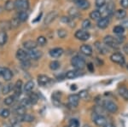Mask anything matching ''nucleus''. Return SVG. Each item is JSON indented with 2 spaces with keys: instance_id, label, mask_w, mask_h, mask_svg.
<instances>
[{
  "instance_id": "f257e3e1",
  "label": "nucleus",
  "mask_w": 128,
  "mask_h": 127,
  "mask_svg": "<svg viewBox=\"0 0 128 127\" xmlns=\"http://www.w3.org/2000/svg\"><path fill=\"white\" fill-rule=\"evenodd\" d=\"M71 64L74 68L77 69V70H80V69H83L86 67V61L83 57L80 56H75L71 59Z\"/></svg>"
},
{
  "instance_id": "f03ea898",
  "label": "nucleus",
  "mask_w": 128,
  "mask_h": 127,
  "mask_svg": "<svg viewBox=\"0 0 128 127\" xmlns=\"http://www.w3.org/2000/svg\"><path fill=\"white\" fill-rule=\"evenodd\" d=\"M92 120L99 127H104L108 124L107 119L104 115H101V114H98L96 113H95L93 115H92Z\"/></svg>"
},
{
  "instance_id": "7ed1b4c3",
  "label": "nucleus",
  "mask_w": 128,
  "mask_h": 127,
  "mask_svg": "<svg viewBox=\"0 0 128 127\" xmlns=\"http://www.w3.org/2000/svg\"><path fill=\"white\" fill-rule=\"evenodd\" d=\"M29 0H16L15 9L18 11H26L29 8Z\"/></svg>"
},
{
  "instance_id": "20e7f679",
  "label": "nucleus",
  "mask_w": 128,
  "mask_h": 127,
  "mask_svg": "<svg viewBox=\"0 0 128 127\" xmlns=\"http://www.w3.org/2000/svg\"><path fill=\"white\" fill-rule=\"evenodd\" d=\"M104 43L105 44V45H107L108 47H111V48H113V49L119 48L120 44L116 41L114 37H113L111 35L105 36L104 38Z\"/></svg>"
},
{
  "instance_id": "39448f33",
  "label": "nucleus",
  "mask_w": 128,
  "mask_h": 127,
  "mask_svg": "<svg viewBox=\"0 0 128 127\" xmlns=\"http://www.w3.org/2000/svg\"><path fill=\"white\" fill-rule=\"evenodd\" d=\"M104 108L106 111H108L109 113H112L114 114L118 111V106L115 102H114L112 101H109V100H106L104 102Z\"/></svg>"
},
{
  "instance_id": "423d86ee",
  "label": "nucleus",
  "mask_w": 128,
  "mask_h": 127,
  "mask_svg": "<svg viewBox=\"0 0 128 127\" xmlns=\"http://www.w3.org/2000/svg\"><path fill=\"white\" fill-rule=\"evenodd\" d=\"M110 60L114 63H117L119 65L125 64V57L120 53H114L110 56Z\"/></svg>"
},
{
  "instance_id": "0eeeda50",
  "label": "nucleus",
  "mask_w": 128,
  "mask_h": 127,
  "mask_svg": "<svg viewBox=\"0 0 128 127\" xmlns=\"http://www.w3.org/2000/svg\"><path fill=\"white\" fill-rule=\"evenodd\" d=\"M76 38H78L79 40H81V41H86L90 38V33L86 30H78L77 32H75L74 34Z\"/></svg>"
},
{
  "instance_id": "6e6552de",
  "label": "nucleus",
  "mask_w": 128,
  "mask_h": 127,
  "mask_svg": "<svg viewBox=\"0 0 128 127\" xmlns=\"http://www.w3.org/2000/svg\"><path fill=\"white\" fill-rule=\"evenodd\" d=\"M57 15H58V13H57V11H56V10H52V11L49 12L46 15V16L44 17V25H50L53 20H56Z\"/></svg>"
},
{
  "instance_id": "1a4fd4ad",
  "label": "nucleus",
  "mask_w": 128,
  "mask_h": 127,
  "mask_svg": "<svg viewBox=\"0 0 128 127\" xmlns=\"http://www.w3.org/2000/svg\"><path fill=\"white\" fill-rule=\"evenodd\" d=\"M80 100V97H79V95H77V94H72V95H69L68 97V104L71 106V107H74V108L78 107Z\"/></svg>"
},
{
  "instance_id": "9d476101",
  "label": "nucleus",
  "mask_w": 128,
  "mask_h": 127,
  "mask_svg": "<svg viewBox=\"0 0 128 127\" xmlns=\"http://www.w3.org/2000/svg\"><path fill=\"white\" fill-rule=\"evenodd\" d=\"M16 56L20 61L30 60V57H29V55H28V52H26V50H22V49H19V50L16 51Z\"/></svg>"
},
{
  "instance_id": "9b49d317",
  "label": "nucleus",
  "mask_w": 128,
  "mask_h": 127,
  "mask_svg": "<svg viewBox=\"0 0 128 127\" xmlns=\"http://www.w3.org/2000/svg\"><path fill=\"white\" fill-rule=\"evenodd\" d=\"M74 2L80 9L86 10L90 8V2L88 0H74Z\"/></svg>"
},
{
  "instance_id": "f8f14e48",
  "label": "nucleus",
  "mask_w": 128,
  "mask_h": 127,
  "mask_svg": "<svg viewBox=\"0 0 128 127\" xmlns=\"http://www.w3.org/2000/svg\"><path fill=\"white\" fill-rule=\"evenodd\" d=\"M22 80H17L16 83L14 85V97L16 98H18L20 96L22 93Z\"/></svg>"
},
{
  "instance_id": "ddd939ff",
  "label": "nucleus",
  "mask_w": 128,
  "mask_h": 127,
  "mask_svg": "<svg viewBox=\"0 0 128 127\" xmlns=\"http://www.w3.org/2000/svg\"><path fill=\"white\" fill-rule=\"evenodd\" d=\"M109 22H110V20H109L108 17H101L98 20V26L101 29H104L108 26Z\"/></svg>"
},
{
  "instance_id": "4468645a",
  "label": "nucleus",
  "mask_w": 128,
  "mask_h": 127,
  "mask_svg": "<svg viewBox=\"0 0 128 127\" xmlns=\"http://www.w3.org/2000/svg\"><path fill=\"white\" fill-rule=\"evenodd\" d=\"M28 55H29L30 59H32V60H38L40 59L43 56L42 51L38 50H29L28 51Z\"/></svg>"
},
{
  "instance_id": "2eb2a0df",
  "label": "nucleus",
  "mask_w": 128,
  "mask_h": 127,
  "mask_svg": "<svg viewBox=\"0 0 128 127\" xmlns=\"http://www.w3.org/2000/svg\"><path fill=\"white\" fill-rule=\"evenodd\" d=\"M16 119L19 122H28V123H31L32 121H34V117L31 114H24V115L22 116H16Z\"/></svg>"
},
{
  "instance_id": "dca6fc26",
  "label": "nucleus",
  "mask_w": 128,
  "mask_h": 127,
  "mask_svg": "<svg viewBox=\"0 0 128 127\" xmlns=\"http://www.w3.org/2000/svg\"><path fill=\"white\" fill-rule=\"evenodd\" d=\"M23 46L26 50H35L38 46V44H37L36 41H34V40H28L26 42L23 43Z\"/></svg>"
},
{
  "instance_id": "f3484780",
  "label": "nucleus",
  "mask_w": 128,
  "mask_h": 127,
  "mask_svg": "<svg viewBox=\"0 0 128 127\" xmlns=\"http://www.w3.org/2000/svg\"><path fill=\"white\" fill-rule=\"evenodd\" d=\"M80 75H82V73H80V71L77 70V69H74V70H70L68 72H67L65 76L67 79H75V78L79 77Z\"/></svg>"
},
{
  "instance_id": "a211bd4d",
  "label": "nucleus",
  "mask_w": 128,
  "mask_h": 127,
  "mask_svg": "<svg viewBox=\"0 0 128 127\" xmlns=\"http://www.w3.org/2000/svg\"><path fill=\"white\" fill-rule=\"evenodd\" d=\"M49 54L53 58H58L63 54V50L62 48H54L50 50Z\"/></svg>"
},
{
  "instance_id": "6ab92c4d",
  "label": "nucleus",
  "mask_w": 128,
  "mask_h": 127,
  "mask_svg": "<svg viewBox=\"0 0 128 127\" xmlns=\"http://www.w3.org/2000/svg\"><path fill=\"white\" fill-rule=\"evenodd\" d=\"M80 51L82 54L86 55V56H92V48L88 44H83L80 46Z\"/></svg>"
},
{
  "instance_id": "aec40b11",
  "label": "nucleus",
  "mask_w": 128,
  "mask_h": 127,
  "mask_svg": "<svg viewBox=\"0 0 128 127\" xmlns=\"http://www.w3.org/2000/svg\"><path fill=\"white\" fill-rule=\"evenodd\" d=\"M2 76H3L4 79L5 81H10L12 79V77H13V73H12V72L10 68L4 67Z\"/></svg>"
},
{
  "instance_id": "412c9836",
  "label": "nucleus",
  "mask_w": 128,
  "mask_h": 127,
  "mask_svg": "<svg viewBox=\"0 0 128 127\" xmlns=\"http://www.w3.org/2000/svg\"><path fill=\"white\" fill-rule=\"evenodd\" d=\"M50 79L46 75H40L38 77V83L40 85H46L47 84L50 83Z\"/></svg>"
},
{
  "instance_id": "4be33fe9",
  "label": "nucleus",
  "mask_w": 128,
  "mask_h": 127,
  "mask_svg": "<svg viewBox=\"0 0 128 127\" xmlns=\"http://www.w3.org/2000/svg\"><path fill=\"white\" fill-rule=\"evenodd\" d=\"M0 28L4 32H7V31L11 29L12 27L9 20H2V21H0Z\"/></svg>"
},
{
  "instance_id": "5701e85b",
  "label": "nucleus",
  "mask_w": 128,
  "mask_h": 127,
  "mask_svg": "<svg viewBox=\"0 0 128 127\" xmlns=\"http://www.w3.org/2000/svg\"><path fill=\"white\" fill-rule=\"evenodd\" d=\"M14 111H15V113L16 114V115H17V116H22V115L26 114V108L20 104L19 106H16V107L15 108V110H14Z\"/></svg>"
},
{
  "instance_id": "b1692460",
  "label": "nucleus",
  "mask_w": 128,
  "mask_h": 127,
  "mask_svg": "<svg viewBox=\"0 0 128 127\" xmlns=\"http://www.w3.org/2000/svg\"><path fill=\"white\" fill-rule=\"evenodd\" d=\"M8 41V35L7 32L1 31L0 32V46H3L7 43Z\"/></svg>"
},
{
  "instance_id": "393cba45",
  "label": "nucleus",
  "mask_w": 128,
  "mask_h": 127,
  "mask_svg": "<svg viewBox=\"0 0 128 127\" xmlns=\"http://www.w3.org/2000/svg\"><path fill=\"white\" fill-rule=\"evenodd\" d=\"M16 17L20 20V22H24L28 19V14L26 11H19L17 13V16Z\"/></svg>"
},
{
  "instance_id": "a878e982",
  "label": "nucleus",
  "mask_w": 128,
  "mask_h": 127,
  "mask_svg": "<svg viewBox=\"0 0 128 127\" xmlns=\"http://www.w3.org/2000/svg\"><path fill=\"white\" fill-rule=\"evenodd\" d=\"M106 6V9H107V12H108V16L112 15L114 14V4L112 2H109L107 4H105Z\"/></svg>"
},
{
  "instance_id": "bb28decb",
  "label": "nucleus",
  "mask_w": 128,
  "mask_h": 127,
  "mask_svg": "<svg viewBox=\"0 0 128 127\" xmlns=\"http://www.w3.org/2000/svg\"><path fill=\"white\" fill-rule=\"evenodd\" d=\"M12 90H14V85L13 84H8V85H4V86H3V88H2V93L4 95H7Z\"/></svg>"
},
{
  "instance_id": "cd10ccee",
  "label": "nucleus",
  "mask_w": 128,
  "mask_h": 127,
  "mask_svg": "<svg viewBox=\"0 0 128 127\" xmlns=\"http://www.w3.org/2000/svg\"><path fill=\"white\" fill-rule=\"evenodd\" d=\"M28 98L29 99V101H30L32 105H35V104H36L38 101V96L37 95L36 93H34V92H32V93L28 96Z\"/></svg>"
},
{
  "instance_id": "c85d7f7f",
  "label": "nucleus",
  "mask_w": 128,
  "mask_h": 127,
  "mask_svg": "<svg viewBox=\"0 0 128 127\" xmlns=\"http://www.w3.org/2000/svg\"><path fill=\"white\" fill-rule=\"evenodd\" d=\"M126 16V11L124 9H118L116 12H115V17L119 20H122Z\"/></svg>"
},
{
  "instance_id": "c756f323",
  "label": "nucleus",
  "mask_w": 128,
  "mask_h": 127,
  "mask_svg": "<svg viewBox=\"0 0 128 127\" xmlns=\"http://www.w3.org/2000/svg\"><path fill=\"white\" fill-rule=\"evenodd\" d=\"M15 9V2L12 0H8L4 4V9L6 11H11Z\"/></svg>"
},
{
  "instance_id": "7c9ffc66",
  "label": "nucleus",
  "mask_w": 128,
  "mask_h": 127,
  "mask_svg": "<svg viewBox=\"0 0 128 127\" xmlns=\"http://www.w3.org/2000/svg\"><path fill=\"white\" fill-rule=\"evenodd\" d=\"M119 94L125 100H128V89L126 87H120L119 90Z\"/></svg>"
},
{
  "instance_id": "2f4dec72",
  "label": "nucleus",
  "mask_w": 128,
  "mask_h": 127,
  "mask_svg": "<svg viewBox=\"0 0 128 127\" xmlns=\"http://www.w3.org/2000/svg\"><path fill=\"white\" fill-rule=\"evenodd\" d=\"M24 91L26 92H30L32 91V89L34 88V82L30 80L28 82H26V85H24Z\"/></svg>"
},
{
  "instance_id": "473e14b6",
  "label": "nucleus",
  "mask_w": 128,
  "mask_h": 127,
  "mask_svg": "<svg viewBox=\"0 0 128 127\" xmlns=\"http://www.w3.org/2000/svg\"><path fill=\"white\" fill-rule=\"evenodd\" d=\"M113 32H114L116 35H122L125 32V28L123 26H115L113 28Z\"/></svg>"
},
{
  "instance_id": "72a5a7b5",
  "label": "nucleus",
  "mask_w": 128,
  "mask_h": 127,
  "mask_svg": "<svg viewBox=\"0 0 128 127\" xmlns=\"http://www.w3.org/2000/svg\"><path fill=\"white\" fill-rule=\"evenodd\" d=\"M68 15L71 16L72 18H76L80 15V11L76 9V8L72 7L68 9Z\"/></svg>"
},
{
  "instance_id": "f704fd0d",
  "label": "nucleus",
  "mask_w": 128,
  "mask_h": 127,
  "mask_svg": "<svg viewBox=\"0 0 128 127\" xmlns=\"http://www.w3.org/2000/svg\"><path fill=\"white\" fill-rule=\"evenodd\" d=\"M90 18L94 20H98L101 18V14L98 10H93L90 13Z\"/></svg>"
},
{
  "instance_id": "c9c22d12",
  "label": "nucleus",
  "mask_w": 128,
  "mask_h": 127,
  "mask_svg": "<svg viewBox=\"0 0 128 127\" xmlns=\"http://www.w3.org/2000/svg\"><path fill=\"white\" fill-rule=\"evenodd\" d=\"M10 25H11L12 28H17L18 26H20V20L18 19L17 17L12 18V19L10 20Z\"/></svg>"
},
{
  "instance_id": "e433bc0d",
  "label": "nucleus",
  "mask_w": 128,
  "mask_h": 127,
  "mask_svg": "<svg viewBox=\"0 0 128 127\" xmlns=\"http://www.w3.org/2000/svg\"><path fill=\"white\" fill-rule=\"evenodd\" d=\"M16 98L14 97V95L13 96H10V97H8L5 98L4 101V102L5 105L10 106V105H12V104L14 103V102L16 101Z\"/></svg>"
},
{
  "instance_id": "4c0bfd02",
  "label": "nucleus",
  "mask_w": 128,
  "mask_h": 127,
  "mask_svg": "<svg viewBox=\"0 0 128 127\" xmlns=\"http://www.w3.org/2000/svg\"><path fill=\"white\" fill-rule=\"evenodd\" d=\"M10 111L7 108H1L0 109V116L2 118L7 119L8 117H10Z\"/></svg>"
},
{
  "instance_id": "58836bf2",
  "label": "nucleus",
  "mask_w": 128,
  "mask_h": 127,
  "mask_svg": "<svg viewBox=\"0 0 128 127\" xmlns=\"http://www.w3.org/2000/svg\"><path fill=\"white\" fill-rule=\"evenodd\" d=\"M90 26H92V22H90V20L86 19L83 20V22H82V28H83L84 30L87 31L88 29H90Z\"/></svg>"
},
{
  "instance_id": "ea45409f",
  "label": "nucleus",
  "mask_w": 128,
  "mask_h": 127,
  "mask_svg": "<svg viewBox=\"0 0 128 127\" xmlns=\"http://www.w3.org/2000/svg\"><path fill=\"white\" fill-rule=\"evenodd\" d=\"M60 67V62L58 61H52L50 63V68L51 70L55 71V70H57Z\"/></svg>"
},
{
  "instance_id": "a19ab883",
  "label": "nucleus",
  "mask_w": 128,
  "mask_h": 127,
  "mask_svg": "<svg viewBox=\"0 0 128 127\" xmlns=\"http://www.w3.org/2000/svg\"><path fill=\"white\" fill-rule=\"evenodd\" d=\"M67 127H80V122L78 120L76 119H73V120H70V121L68 122Z\"/></svg>"
},
{
  "instance_id": "79ce46f5",
  "label": "nucleus",
  "mask_w": 128,
  "mask_h": 127,
  "mask_svg": "<svg viewBox=\"0 0 128 127\" xmlns=\"http://www.w3.org/2000/svg\"><path fill=\"white\" fill-rule=\"evenodd\" d=\"M46 43H47V39H46V38H44V37L40 36L37 38V44H38V45L44 46Z\"/></svg>"
},
{
  "instance_id": "37998d69",
  "label": "nucleus",
  "mask_w": 128,
  "mask_h": 127,
  "mask_svg": "<svg viewBox=\"0 0 128 127\" xmlns=\"http://www.w3.org/2000/svg\"><path fill=\"white\" fill-rule=\"evenodd\" d=\"M62 97V93L59 91H56L52 95V101L53 102H60V99Z\"/></svg>"
},
{
  "instance_id": "c03bdc74",
  "label": "nucleus",
  "mask_w": 128,
  "mask_h": 127,
  "mask_svg": "<svg viewBox=\"0 0 128 127\" xmlns=\"http://www.w3.org/2000/svg\"><path fill=\"white\" fill-rule=\"evenodd\" d=\"M20 67H22L25 70L28 69L31 67V62L30 60H26V61H20Z\"/></svg>"
},
{
  "instance_id": "a18cd8bd",
  "label": "nucleus",
  "mask_w": 128,
  "mask_h": 127,
  "mask_svg": "<svg viewBox=\"0 0 128 127\" xmlns=\"http://www.w3.org/2000/svg\"><path fill=\"white\" fill-rule=\"evenodd\" d=\"M96 49L99 50V52L100 53H102V54H105V52H107V50L105 49V47L104 45H102V44H100L99 42H96Z\"/></svg>"
},
{
  "instance_id": "49530a36",
  "label": "nucleus",
  "mask_w": 128,
  "mask_h": 127,
  "mask_svg": "<svg viewBox=\"0 0 128 127\" xmlns=\"http://www.w3.org/2000/svg\"><path fill=\"white\" fill-rule=\"evenodd\" d=\"M20 105H22L25 108H28V107H30L32 104H31L28 98H23V99L20 101Z\"/></svg>"
},
{
  "instance_id": "de8ad7c7",
  "label": "nucleus",
  "mask_w": 128,
  "mask_h": 127,
  "mask_svg": "<svg viewBox=\"0 0 128 127\" xmlns=\"http://www.w3.org/2000/svg\"><path fill=\"white\" fill-rule=\"evenodd\" d=\"M95 4H96V7L100 9V8L104 7L106 4V0H96L95 1Z\"/></svg>"
},
{
  "instance_id": "09e8293b",
  "label": "nucleus",
  "mask_w": 128,
  "mask_h": 127,
  "mask_svg": "<svg viewBox=\"0 0 128 127\" xmlns=\"http://www.w3.org/2000/svg\"><path fill=\"white\" fill-rule=\"evenodd\" d=\"M57 34H58V37L61 38H64L66 36H67V32H66L65 29H59L57 31Z\"/></svg>"
},
{
  "instance_id": "8fccbe9b",
  "label": "nucleus",
  "mask_w": 128,
  "mask_h": 127,
  "mask_svg": "<svg viewBox=\"0 0 128 127\" xmlns=\"http://www.w3.org/2000/svg\"><path fill=\"white\" fill-rule=\"evenodd\" d=\"M62 21L64 22V23H67V24H71L72 22V18L68 17V16H62L61 18Z\"/></svg>"
},
{
  "instance_id": "3c124183",
  "label": "nucleus",
  "mask_w": 128,
  "mask_h": 127,
  "mask_svg": "<svg viewBox=\"0 0 128 127\" xmlns=\"http://www.w3.org/2000/svg\"><path fill=\"white\" fill-rule=\"evenodd\" d=\"M115 39H116L117 42L119 43V44H121V43H123L124 41H125V36L123 35H117V37H114Z\"/></svg>"
},
{
  "instance_id": "603ef678",
  "label": "nucleus",
  "mask_w": 128,
  "mask_h": 127,
  "mask_svg": "<svg viewBox=\"0 0 128 127\" xmlns=\"http://www.w3.org/2000/svg\"><path fill=\"white\" fill-rule=\"evenodd\" d=\"M11 124H12V127H20V122L17 120V119L15 118L13 120L11 121Z\"/></svg>"
},
{
  "instance_id": "864d4df0",
  "label": "nucleus",
  "mask_w": 128,
  "mask_h": 127,
  "mask_svg": "<svg viewBox=\"0 0 128 127\" xmlns=\"http://www.w3.org/2000/svg\"><path fill=\"white\" fill-rule=\"evenodd\" d=\"M120 5L124 9H128V0H120Z\"/></svg>"
},
{
  "instance_id": "5fc2aeb1",
  "label": "nucleus",
  "mask_w": 128,
  "mask_h": 127,
  "mask_svg": "<svg viewBox=\"0 0 128 127\" xmlns=\"http://www.w3.org/2000/svg\"><path fill=\"white\" fill-rule=\"evenodd\" d=\"M78 95H79V97L80 98H86L88 95V92H87V91H81Z\"/></svg>"
},
{
  "instance_id": "6e6d98bb",
  "label": "nucleus",
  "mask_w": 128,
  "mask_h": 127,
  "mask_svg": "<svg viewBox=\"0 0 128 127\" xmlns=\"http://www.w3.org/2000/svg\"><path fill=\"white\" fill-rule=\"evenodd\" d=\"M87 68H88V70L90 72V73H93V72H94V65L92 64V62L88 63V64H87Z\"/></svg>"
},
{
  "instance_id": "4d7b16f0",
  "label": "nucleus",
  "mask_w": 128,
  "mask_h": 127,
  "mask_svg": "<svg viewBox=\"0 0 128 127\" xmlns=\"http://www.w3.org/2000/svg\"><path fill=\"white\" fill-rule=\"evenodd\" d=\"M123 51L126 53V54L128 55V44H126L125 45L123 46Z\"/></svg>"
},
{
  "instance_id": "13d9d810",
  "label": "nucleus",
  "mask_w": 128,
  "mask_h": 127,
  "mask_svg": "<svg viewBox=\"0 0 128 127\" xmlns=\"http://www.w3.org/2000/svg\"><path fill=\"white\" fill-rule=\"evenodd\" d=\"M76 89H77V87H76L75 85H71V90H72V91H75Z\"/></svg>"
},
{
  "instance_id": "bf43d9fd",
  "label": "nucleus",
  "mask_w": 128,
  "mask_h": 127,
  "mask_svg": "<svg viewBox=\"0 0 128 127\" xmlns=\"http://www.w3.org/2000/svg\"><path fill=\"white\" fill-rule=\"evenodd\" d=\"M104 127H115V126H114L113 124H109V123H108V124H107Z\"/></svg>"
},
{
  "instance_id": "052dcab7",
  "label": "nucleus",
  "mask_w": 128,
  "mask_h": 127,
  "mask_svg": "<svg viewBox=\"0 0 128 127\" xmlns=\"http://www.w3.org/2000/svg\"><path fill=\"white\" fill-rule=\"evenodd\" d=\"M4 68V67H0V76H2V75H3Z\"/></svg>"
},
{
  "instance_id": "680f3d73",
  "label": "nucleus",
  "mask_w": 128,
  "mask_h": 127,
  "mask_svg": "<svg viewBox=\"0 0 128 127\" xmlns=\"http://www.w3.org/2000/svg\"><path fill=\"white\" fill-rule=\"evenodd\" d=\"M41 15H42V14H40V16H38V17H37V19L34 20V22H36V21H38V20H40V17H41Z\"/></svg>"
},
{
  "instance_id": "e2e57ef3",
  "label": "nucleus",
  "mask_w": 128,
  "mask_h": 127,
  "mask_svg": "<svg viewBox=\"0 0 128 127\" xmlns=\"http://www.w3.org/2000/svg\"><path fill=\"white\" fill-rule=\"evenodd\" d=\"M4 9H3V8H1V7H0V13H2V11H3Z\"/></svg>"
},
{
  "instance_id": "0e129e2a",
  "label": "nucleus",
  "mask_w": 128,
  "mask_h": 127,
  "mask_svg": "<svg viewBox=\"0 0 128 127\" xmlns=\"http://www.w3.org/2000/svg\"><path fill=\"white\" fill-rule=\"evenodd\" d=\"M83 127H90V126H89V125H84V126Z\"/></svg>"
},
{
  "instance_id": "69168bd1",
  "label": "nucleus",
  "mask_w": 128,
  "mask_h": 127,
  "mask_svg": "<svg viewBox=\"0 0 128 127\" xmlns=\"http://www.w3.org/2000/svg\"><path fill=\"white\" fill-rule=\"evenodd\" d=\"M2 88H3V87H2V84H1V83H0V89H1V90H2Z\"/></svg>"
},
{
  "instance_id": "338daca9",
  "label": "nucleus",
  "mask_w": 128,
  "mask_h": 127,
  "mask_svg": "<svg viewBox=\"0 0 128 127\" xmlns=\"http://www.w3.org/2000/svg\"><path fill=\"white\" fill-rule=\"evenodd\" d=\"M10 127H12V126H10Z\"/></svg>"
},
{
  "instance_id": "774afa93",
  "label": "nucleus",
  "mask_w": 128,
  "mask_h": 127,
  "mask_svg": "<svg viewBox=\"0 0 128 127\" xmlns=\"http://www.w3.org/2000/svg\"></svg>"
}]
</instances>
